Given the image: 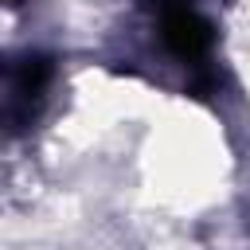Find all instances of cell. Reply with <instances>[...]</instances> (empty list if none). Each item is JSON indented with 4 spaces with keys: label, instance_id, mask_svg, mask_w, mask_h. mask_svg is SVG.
Instances as JSON below:
<instances>
[{
    "label": "cell",
    "instance_id": "277c9868",
    "mask_svg": "<svg viewBox=\"0 0 250 250\" xmlns=\"http://www.w3.org/2000/svg\"><path fill=\"white\" fill-rule=\"evenodd\" d=\"M8 4H12V8H20V4H23V0H8Z\"/></svg>",
    "mask_w": 250,
    "mask_h": 250
},
{
    "label": "cell",
    "instance_id": "6da1fadb",
    "mask_svg": "<svg viewBox=\"0 0 250 250\" xmlns=\"http://www.w3.org/2000/svg\"><path fill=\"white\" fill-rule=\"evenodd\" d=\"M160 39H164V47L176 59L203 62L207 51H211V43H215V31H211V23L191 4H184V8H172V12L160 16Z\"/></svg>",
    "mask_w": 250,
    "mask_h": 250
},
{
    "label": "cell",
    "instance_id": "7a4b0ae2",
    "mask_svg": "<svg viewBox=\"0 0 250 250\" xmlns=\"http://www.w3.org/2000/svg\"><path fill=\"white\" fill-rule=\"evenodd\" d=\"M51 59L47 55H27L16 62L12 70V102H8V121H12V133L27 129L43 94H47V82H51Z\"/></svg>",
    "mask_w": 250,
    "mask_h": 250
},
{
    "label": "cell",
    "instance_id": "3957f363",
    "mask_svg": "<svg viewBox=\"0 0 250 250\" xmlns=\"http://www.w3.org/2000/svg\"><path fill=\"white\" fill-rule=\"evenodd\" d=\"M141 4H145V8H152V12H160V16H164V12H172V8H184V4H191V0H141Z\"/></svg>",
    "mask_w": 250,
    "mask_h": 250
}]
</instances>
